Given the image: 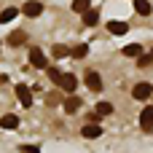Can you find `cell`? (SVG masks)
I'll return each instance as SVG.
<instances>
[{"label":"cell","mask_w":153,"mask_h":153,"mask_svg":"<svg viewBox=\"0 0 153 153\" xmlns=\"http://www.w3.org/2000/svg\"><path fill=\"white\" fill-rule=\"evenodd\" d=\"M30 65H32V67H38V70H48V59H46V54H43L38 46H32V48H30Z\"/></svg>","instance_id":"1"},{"label":"cell","mask_w":153,"mask_h":153,"mask_svg":"<svg viewBox=\"0 0 153 153\" xmlns=\"http://www.w3.org/2000/svg\"><path fill=\"white\" fill-rule=\"evenodd\" d=\"M22 13L30 16V19H38V16L43 13V3H40V0H27V3L22 5Z\"/></svg>","instance_id":"2"},{"label":"cell","mask_w":153,"mask_h":153,"mask_svg":"<svg viewBox=\"0 0 153 153\" xmlns=\"http://www.w3.org/2000/svg\"><path fill=\"white\" fill-rule=\"evenodd\" d=\"M153 94V86L148 81H140V83H134V89H132V97L134 100H151Z\"/></svg>","instance_id":"3"},{"label":"cell","mask_w":153,"mask_h":153,"mask_svg":"<svg viewBox=\"0 0 153 153\" xmlns=\"http://www.w3.org/2000/svg\"><path fill=\"white\" fill-rule=\"evenodd\" d=\"M16 100L22 102V108H30V105H32V89L24 86V83H19V86H16Z\"/></svg>","instance_id":"4"},{"label":"cell","mask_w":153,"mask_h":153,"mask_svg":"<svg viewBox=\"0 0 153 153\" xmlns=\"http://www.w3.org/2000/svg\"><path fill=\"white\" fill-rule=\"evenodd\" d=\"M140 126L145 129V132H151L153 129V108H143V113H140Z\"/></svg>","instance_id":"5"},{"label":"cell","mask_w":153,"mask_h":153,"mask_svg":"<svg viewBox=\"0 0 153 153\" xmlns=\"http://www.w3.org/2000/svg\"><path fill=\"white\" fill-rule=\"evenodd\" d=\"M86 86H89L91 91H102V78H100V73L89 70V73H86Z\"/></svg>","instance_id":"6"},{"label":"cell","mask_w":153,"mask_h":153,"mask_svg":"<svg viewBox=\"0 0 153 153\" xmlns=\"http://www.w3.org/2000/svg\"><path fill=\"white\" fill-rule=\"evenodd\" d=\"M59 86H62L65 91H75V89H78V78H75L73 73H65L62 81H59Z\"/></svg>","instance_id":"7"},{"label":"cell","mask_w":153,"mask_h":153,"mask_svg":"<svg viewBox=\"0 0 153 153\" xmlns=\"http://www.w3.org/2000/svg\"><path fill=\"white\" fill-rule=\"evenodd\" d=\"M81 134H83L86 140H97V137L102 134V126H100V124H86V126L81 129Z\"/></svg>","instance_id":"8"},{"label":"cell","mask_w":153,"mask_h":153,"mask_svg":"<svg viewBox=\"0 0 153 153\" xmlns=\"http://www.w3.org/2000/svg\"><path fill=\"white\" fill-rule=\"evenodd\" d=\"M108 30H110L113 35H126V32H129V24H126V22H110Z\"/></svg>","instance_id":"9"},{"label":"cell","mask_w":153,"mask_h":153,"mask_svg":"<svg viewBox=\"0 0 153 153\" xmlns=\"http://www.w3.org/2000/svg\"><path fill=\"white\" fill-rule=\"evenodd\" d=\"M16 126H19V118L13 113H8V116L0 118V129H16Z\"/></svg>","instance_id":"10"},{"label":"cell","mask_w":153,"mask_h":153,"mask_svg":"<svg viewBox=\"0 0 153 153\" xmlns=\"http://www.w3.org/2000/svg\"><path fill=\"white\" fill-rule=\"evenodd\" d=\"M24 40H27V32H22V30H16V32L8 35V46H22Z\"/></svg>","instance_id":"11"},{"label":"cell","mask_w":153,"mask_h":153,"mask_svg":"<svg viewBox=\"0 0 153 153\" xmlns=\"http://www.w3.org/2000/svg\"><path fill=\"white\" fill-rule=\"evenodd\" d=\"M86 54H89V46H86V43H78V46L70 51V56H73V59H86Z\"/></svg>","instance_id":"12"},{"label":"cell","mask_w":153,"mask_h":153,"mask_svg":"<svg viewBox=\"0 0 153 153\" xmlns=\"http://www.w3.org/2000/svg\"><path fill=\"white\" fill-rule=\"evenodd\" d=\"M62 105H65V113H75V110L81 108V100H78V97H67Z\"/></svg>","instance_id":"13"},{"label":"cell","mask_w":153,"mask_h":153,"mask_svg":"<svg viewBox=\"0 0 153 153\" xmlns=\"http://www.w3.org/2000/svg\"><path fill=\"white\" fill-rule=\"evenodd\" d=\"M97 22H100V13H97V11H91V8H89V11H86V13H83V24H86V27H94V24H97Z\"/></svg>","instance_id":"14"},{"label":"cell","mask_w":153,"mask_h":153,"mask_svg":"<svg viewBox=\"0 0 153 153\" xmlns=\"http://www.w3.org/2000/svg\"><path fill=\"white\" fill-rule=\"evenodd\" d=\"M124 56H143V46H137V43L124 46Z\"/></svg>","instance_id":"15"},{"label":"cell","mask_w":153,"mask_h":153,"mask_svg":"<svg viewBox=\"0 0 153 153\" xmlns=\"http://www.w3.org/2000/svg\"><path fill=\"white\" fill-rule=\"evenodd\" d=\"M51 54H54V59H62V56H67V54H70V48H67V46H62V43H56V46L51 48Z\"/></svg>","instance_id":"16"},{"label":"cell","mask_w":153,"mask_h":153,"mask_svg":"<svg viewBox=\"0 0 153 153\" xmlns=\"http://www.w3.org/2000/svg\"><path fill=\"white\" fill-rule=\"evenodd\" d=\"M89 5H91V0H73V11H78V13H86Z\"/></svg>","instance_id":"17"},{"label":"cell","mask_w":153,"mask_h":153,"mask_svg":"<svg viewBox=\"0 0 153 153\" xmlns=\"http://www.w3.org/2000/svg\"><path fill=\"white\" fill-rule=\"evenodd\" d=\"M94 113H97V116H110V113H113V105H110V102H100Z\"/></svg>","instance_id":"18"},{"label":"cell","mask_w":153,"mask_h":153,"mask_svg":"<svg viewBox=\"0 0 153 153\" xmlns=\"http://www.w3.org/2000/svg\"><path fill=\"white\" fill-rule=\"evenodd\" d=\"M19 16V8H5L3 13H0V22H11V19H16Z\"/></svg>","instance_id":"19"},{"label":"cell","mask_w":153,"mask_h":153,"mask_svg":"<svg viewBox=\"0 0 153 153\" xmlns=\"http://www.w3.org/2000/svg\"><path fill=\"white\" fill-rule=\"evenodd\" d=\"M134 11L137 13H151V3L148 0H134Z\"/></svg>","instance_id":"20"},{"label":"cell","mask_w":153,"mask_h":153,"mask_svg":"<svg viewBox=\"0 0 153 153\" xmlns=\"http://www.w3.org/2000/svg\"><path fill=\"white\" fill-rule=\"evenodd\" d=\"M46 73H48V78H51L54 83H59V81H62V70H56V67H48Z\"/></svg>","instance_id":"21"},{"label":"cell","mask_w":153,"mask_h":153,"mask_svg":"<svg viewBox=\"0 0 153 153\" xmlns=\"http://www.w3.org/2000/svg\"><path fill=\"white\" fill-rule=\"evenodd\" d=\"M153 62V56L151 54H143V56H140V62H137V65H140V67H148V65H151Z\"/></svg>","instance_id":"22"},{"label":"cell","mask_w":153,"mask_h":153,"mask_svg":"<svg viewBox=\"0 0 153 153\" xmlns=\"http://www.w3.org/2000/svg\"><path fill=\"white\" fill-rule=\"evenodd\" d=\"M19 151L22 153H40V148H38V145H22Z\"/></svg>","instance_id":"23"},{"label":"cell","mask_w":153,"mask_h":153,"mask_svg":"<svg viewBox=\"0 0 153 153\" xmlns=\"http://www.w3.org/2000/svg\"><path fill=\"white\" fill-rule=\"evenodd\" d=\"M151 56H153V51H151Z\"/></svg>","instance_id":"24"}]
</instances>
